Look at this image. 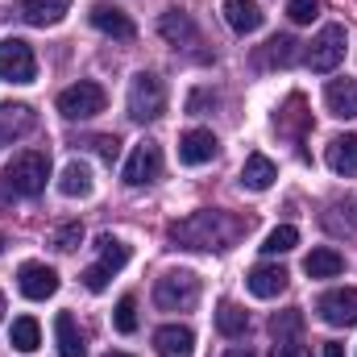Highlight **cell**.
Masks as SVG:
<instances>
[{
    "instance_id": "obj_33",
    "label": "cell",
    "mask_w": 357,
    "mask_h": 357,
    "mask_svg": "<svg viewBox=\"0 0 357 357\" xmlns=\"http://www.w3.org/2000/svg\"><path fill=\"white\" fill-rule=\"evenodd\" d=\"M79 245H84V225H79V220L54 229V250H59V254H75Z\"/></svg>"
},
{
    "instance_id": "obj_42",
    "label": "cell",
    "mask_w": 357,
    "mask_h": 357,
    "mask_svg": "<svg viewBox=\"0 0 357 357\" xmlns=\"http://www.w3.org/2000/svg\"><path fill=\"white\" fill-rule=\"evenodd\" d=\"M104 357H129V354H104Z\"/></svg>"
},
{
    "instance_id": "obj_21",
    "label": "cell",
    "mask_w": 357,
    "mask_h": 357,
    "mask_svg": "<svg viewBox=\"0 0 357 357\" xmlns=\"http://www.w3.org/2000/svg\"><path fill=\"white\" fill-rule=\"evenodd\" d=\"M158 33H162L171 46H195V42H199V29H195V21H191L187 13H178V8L162 13V21H158Z\"/></svg>"
},
{
    "instance_id": "obj_40",
    "label": "cell",
    "mask_w": 357,
    "mask_h": 357,
    "mask_svg": "<svg viewBox=\"0 0 357 357\" xmlns=\"http://www.w3.org/2000/svg\"><path fill=\"white\" fill-rule=\"evenodd\" d=\"M324 357H345V345H337V341H333V345H324Z\"/></svg>"
},
{
    "instance_id": "obj_16",
    "label": "cell",
    "mask_w": 357,
    "mask_h": 357,
    "mask_svg": "<svg viewBox=\"0 0 357 357\" xmlns=\"http://www.w3.org/2000/svg\"><path fill=\"white\" fill-rule=\"evenodd\" d=\"M225 21H229L233 33H258L262 21H266V13L254 0H225Z\"/></svg>"
},
{
    "instance_id": "obj_4",
    "label": "cell",
    "mask_w": 357,
    "mask_h": 357,
    "mask_svg": "<svg viewBox=\"0 0 357 357\" xmlns=\"http://www.w3.org/2000/svg\"><path fill=\"white\" fill-rule=\"evenodd\" d=\"M167 108V88L154 71H137L129 84V116L133 121H154Z\"/></svg>"
},
{
    "instance_id": "obj_38",
    "label": "cell",
    "mask_w": 357,
    "mask_h": 357,
    "mask_svg": "<svg viewBox=\"0 0 357 357\" xmlns=\"http://www.w3.org/2000/svg\"><path fill=\"white\" fill-rule=\"evenodd\" d=\"M270 357H312V354H307V345H299V337H295V341H274Z\"/></svg>"
},
{
    "instance_id": "obj_2",
    "label": "cell",
    "mask_w": 357,
    "mask_h": 357,
    "mask_svg": "<svg viewBox=\"0 0 357 357\" xmlns=\"http://www.w3.org/2000/svg\"><path fill=\"white\" fill-rule=\"evenodd\" d=\"M46 178H50V158L42 150H21L13 154V162L4 167V183L17 191V195H42L46 191Z\"/></svg>"
},
{
    "instance_id": "obj_25",
    "label": "cell",
    "mask_w": 357,
    "mask_h": 357,
    "mask_svg": "<svg viewBox=\"0 0 357 357\" xmlns=\"http://www.w3.org/2000/svg\"><path fill=\"white\" fill-rule=\"evenodd\" d=\"M303 270H307V278H337V274L345 270V258L324 245V250H312V254L303 258Z\"/></svg>"
},
{
    "instance_id": "obj_30",
    "label": "cell",
    "mask_w": 357,
    "mask_h": 357,
    "mask_svg": "<svg viewBox=\"0 0 357 357\" xmlns=\"http://www.w3.org/2000/svg\"><path fill=\"white\" fill-rule=\"evenodd\" d=\"M299 328H303V312H299V307H287V312H278V316L270 320L274 341H295V337H299Z\"/></svg>"
},
{
    "instance_id": "obj_43",
    "label": "cell",
    "mask_w": 357,
    "mask_h": 357,
    "mask_svg": "<svg viewBox=\"0 0 357 357\" xmlns=\"http://www.w3.org/2000/svg\"><path fill=\"white\" fill-rule=\"evenodd\" d=\"M0 316H4V295H0Z\"/></svg>"
},
{
    "instance_id": "obj_12",
    "label": "cell",
    "mask_w": 357,
    "mask_h": 357,
    "mask_svg": "<svg viewBox=\"0 0 357 357\" xmlns=\"http://www.w3.org/2000/svg\"><path fill=\"white\" fill-rule=\"evenodd\" d=\"M216 150H220V142H216L212 129H187V133L178 137V162H187V167H204V162H212Z\"/></svg>"
},
{
    "instance_id": "obj_15",
    "label": "cell",
    "mask_w": 357,
    "mask_h": 357,
    "mask_svg": "<svg viewBox=\"0 0 357 357\" xmlns=\"http://www.w3.org/2000/svg\"><path fill=\"white\" fill-rule=\"evenodd\" d=\"M324 104H328V112L333 116H341V121H354L357 116V79H333L328 88H324Z\"/></svg>"
},
{
    "instance_id": "obj_32",
    "label": "cell",
    "mask_w": 357,
    "mask_h": 357,
    "mask_svg": "<svg viewBox=\"0 0 357 357\" xmlns=\"http://www.w3.org/2000/svg\"><path fill=\"white\" fill-rule=\"evenodd\" d=\"M295 46H299V42H295L291 33H278V38L266 42V59L278 63V67H291V63H295Z\"/></svg>"
},
{
    "instance_id": "obj_3",
    "label": "cell",
    "mask_w": 357,
    "mask_h": 357,
    "mask_svg": "<svg viewBox=\"0 0 357 357\" xmlns=\"http://www.w3.org/2000/svg\"><path fill=\"white\" fill-rule=\"evenodd\" d=\"M154 303L162 312H191L199 303V278L191 270H167L154 282Z\"/></svg>"
},
{
    "instance_id": "obj_41",
    "label": "cell",
    "mask_w": 357,
    "mask_h": 357,
    "mask_svg": "<svg viewBox=\"0 0 357 357\" xmlns=\"http://www.w3.org/2000/svg\"><path fill=\"white\" fill-rule=\"evenodd\" d=\"M225 357H254V354H250V349H229Z\"/></svg>"
},
{
    "instance_id": "obj_28",
    "label": "cell",
    "mask_w": 357,
    "mask_h": 357,
    "mask_svg": "<svg viewBox=\"0 0 357 357\" xmlns=\"http://www.w3.org/2000/svg\"><path fill=\"white\" fill-rule=\"evenodd\" d=\"M96 250H100V266H108L112 274H116V270L129 262V245H125L121 237H112V233H100Z\"/></svg>"
},
{
    "instance_id": "obj_37",
    "label": "cell",
    "mask_w": 357,
    "mask_h": 357,
    "mask_svg": "<svg viewBox=\"0 0 357 357\" xmlns=\"http://www.w3.org/2000/svg\"><path fill=\"white\" fill-rule=\"evenodd\" d=\"M88 146L104 158V162H116V154H121V142H116V137H91Z\"/></svg>"
},
{
    "instance_id": "obj_44",
    "label": "cell",
    "mask_w": 357,
    "mask_h": 357,
    "mask_svg": "<svg viewBox=\"0 0 357 357\" xmlns=\"http://www.w3.org/2000/svg\"><path fill=\"white\" fill-rule=\"evenodd\" d=\"M0 254H4V237H0Z\"/></svg>"
},
{
    "instance_id": "obj_14",
    "label": "cell",
    "mask_w": 357,
    "mask_h": 357,
    "mask_svg": "<svg viewBox=\"0 0 357 357\" xmlns=\"http://www.w3.org/2000/svg\"><path fill=\"white\" fill-rule=\"evenodd\" d=\"M287 270L282 266H254L250 274H245V287H250V295H258V299H274V295H282L287 291Z\"/></svg>"
},
{
    "instance_id": "obj_26",
    "label": "cell",
    "mask_w": 357,
    "mask_h": 357,
    "mask_svg": "<svg viewBox=\"0 0 357 357\" xmlns=\"http://www.w3.org/2000/svg\"><path fill=\"white\" fill-rule=\"evenodd\" d=\"M324 229L328 233H357V199H337V204H328V212H324Z\"/></svg>"
},
{
    "instance_id": "obj_13",
    "label": "cell",
    "mask_w": 357,
    "mask_h": 357,
    "mask_svg": "<svg viewBox=\"0 0 357 357\" xmlns=\"http://www.w3.org/2000/svg\"><path fill=\"white\" fill-rule=\"evenodd\" d=\"M154 349H158V357H191L195 354V333L187 324H162L154 333Z\"/></svg>"
},
{
    "instance_id": "obj_9",
    "label": "cell",
    "mask_w": 357,
    "mask_h": 357,
    "mask_svg": "<svg viewBox=\"0 0 357 357\" xmlns=\"http://www.w3.org/2000/svg\"><path fill=\"white\" fill-rule=\"evenodd\" d=\"M158 171H162V150H158L154 142H142V146H133V154H129L121 178H125L129 187H146V183L158 178Z\"/></svg>"
},
{
    "instance_id": "obj_8",
    "label": "cell",
    "mask_w": 357,
    "mask_h": 357,
    "mask_svg": "<svg viewBox=\"0 0 357 357\" xmlns=\"http://www.w3.org/2000/svg\"><path fill=\"white\" fill-rule=\"evenodd\" d=\"M320 320L333 324V328H357V287H337V291H324L320 303H316Z\"/></svg>"
},
{
    "instance_id": "obj_23",
    "label": "cell",
    "mask_w": 357,
    "mask_h": 357,
    "mask_svg": "<svg viewBox=\"0 0 357 357\" xmlns=\"http://www.w3.org/2000/svg\"><path fill=\"white\" fill-rule=\"evenodd\" d=\"M274 178H278V167L270 162L266 154H250L245 158V167H241V187L245 191H270Z\"/></svg>"
},
{
    "instance_id": "obj_1",
    "label": "cell",
    "mask_w": 357,
    "mask_h": 357,
    "mask_svg": "<svg viewBox=\"0 0 357 357\" xmlns=\"http://www.w3.org/2000/svg\"><path fill=\"white\" fill-rule=\"evenodd\" d=\"M250 233V220L245 216H233V212H220V208H199L191 216H183L171 225V241L183 250H233L241 237Z\"/></svg>"
},
{
    "instance_id": "obj_6",
    "label": "cell",
    "mask_w": 357,
    "mask_h": 357,
    "mask_svg": "<svg viewBox=\"0 0 357 357\" xmlns=\"http://www.w3.org/2000/svg\"><path fill=\"white\" fill-rule=\"evenodd\" d=\"M345 25H324L316 38H312V46H307V67L312 71H320V75H328V71H337L341 67V59H345Z\"/></svg>"
},
{
    "instance_id": "obj_31",
    "label": "cell",
    "mask_w": 357,
    "mask_h": 357,
    "mask_svg": "<svg viewBox=\"0 0 357 357\" xmlns=\"http://www.w3.org/2000/svg\"><path fill=\"white\" fill-rule=\"evenodd\" d=\"M295 245H299V229H295V225H278V229H270L266 241H262L266 254H287V250H295Z\"/></svg>"
},
{
    "instance_id": "obj_7",
    "label": "cell",
    "mask_w": 357,
    "mask_h": 357,
    "mask_svg": "<svg viewBox=\"0 0 357 357\" xmlns=\"http://www.w3.org/2000/svg\"><path fill=\"white\" fill-rule=\"evenodd\" d=\"M33 75H38V59H33L29 42L25 38H4L0 42V79H8V84H33Z\"/></svg>"
},
{
    "instance_id": "obj_39",
    "label": "cell",
    "mask_w": 357,
    "mask_h": 357,
    "mask_svg": "<svg viewBox=\"0 0 357 357\" xmlns=\"http://www.w3.org/2000/svg\"><path fill=\"white\" fill-rule=\"evenodd\" d=\"M204 104H216V91H191V100H187V112H199Z\"/></svg>"
},
{
    "instance_id": "obj_24",
    "label": "cell",
    "mask_w": 357,
    "mask_h": 357,
    "mask_svg": "<svg viewBox=\"0 0 357 357\" xmlns=\"http://www.w3.org/2000/svg\"><path fill=\"white\" fill-rule=\"evenodd\" d=\"M303 108H307V104H303V96H291V100L278 108V116H274V129H278L282 137H299V133L307 129V121H312Z\"/></svg>"
},
{
    "instance_id": "obj_17",
    "label": "cell",
    "mask_w": 357,
    "mask_h": 357,
    "mask_svg": "<svg viewBox=\"0 0 357 357\" xmlns=\"http://www.w3.org/2000/svg\"><path fill=\"white\" fill-rule=\"evenodd\" d=\"M91 25L100 29V33H108V38H116V42H129L137 29H133V21L121 13V8H108V4H91Z\"/></svg>"
},
{
    "instance_id": "obj_27",
    "label": "cell",
    "mask_w": 357,
    "mask_h": 357,
    "mask_svg": "<svg viewBox=\"0 0 357 357\" xmlns=\"http://www.w3.org/2000/svg\"><path fill=\"white\" fill-rule=\"evenodd\" d=\"M8 345H13V349H21V354H33V349L42 345V328H38V320H33V316H21V320H13Z\"/></svg>"
},
{
    "instance_id": "obj_22",
    "label": "cell",
    "mask_w": 357,
    "mask_h": 357,
    "mask_svg": "<svg viewBox=\"0 0 357 357\" xmlns=\"http://www.w3.org/2000/svg\"><path fill=\"white\" fill-rule=\"evenodd\" d=\"M54 341H59V357H84L88 354L84 333H79V324H75L71 312H59L54 316Z\"/></svg>"
},
{
    "instance_id": "obj_5",
    "label": "cell",
    "mask_w": 357,
    "mask_h": 357,
    "mask_svg": "<svg viewBox=\"0 0 357 357\" xmlns=\"http://www.w3.org/2000/svg\"><path fill=\"white\" fill-rule=\"evenodd\" d=\"M104 104H108V96H104L100 84H91V79H79V84H71L67 91H59V112L67 121H91L96 112H104Z\"/></svg>"
},
{
    "instance_id": "obj_10",
    "label": "cell",
    "mask_w": 357,
    "mask_h": 357,
    "mask_svg": "<svg viewBox=\"0 0 357 357\" xmlns=\"http://www.w3.org/2000/svg\"><path fill=\"white\" fill-rule=\"evenodd\" d=\"M17 287L25 299H50L59 291V270L46 266V262H25L17 270Z\"/></svg>"
},
{
    "instance_id": "obj_36",
    "label": "cell",
    "mask_w": 357,
    "mask_h": 357,
    "mask_svg": "<svg viewBox=\"0 0 357 357\" xmlns=\"http://www.w3.org/2000/svg\"><path fill=\"white\" fill-rule=\"evenodd\" d=\"M108 278H112V270L100 266V262L84 270V287H88V291H104V287H108Z\"/></svg>"
},
{
    "instance_id": "obj_18",
    "label": "cell",
    "mask_w": 357,
    "mask_h": 357,
    "mask_svg": "<svg viewBox=\"0 0 357 357\" xmlns=\"http://www.w3.org/2000/svg\"><path fill=\"white\" fill-rule=\"evenodd\" d=\"M59 191H63L67 199H88L91 191H96V178H91V167H88V162L71 158V162L63 167V175H59Z\"/></svg>"
},
{
    "instance_id": "obj_34",
    "label": "cell",
    "mask_w": 357,
    "mask_h": 357,
    "mask_svg": "<svg viewBox=\"0 0 357 357\" xmlns=\"http://www.w3.org/2000/svg\"><path fill=\"white\" fill-rule=\"evenodd\" d=\"M116 333H137V299L133 295H125L121 303H116Z\"/></svg>"
},
{
    "instance_id": "obj_20",
    "label": "cell",
    "mask_w": 357,
    "mask_h": 357,
    "mask_svg": "<svg viewBox=\"0 0 357 357\" xmlns=\"http://www.w3.org/2000/svg\"><path fill=\"white\" fill-rule=\"evenodd\" d=\"M67 13H71V0H21V17L29 25H38V29L59 25Z\"/></svg>"
},
{
    "instance_id": "obj_35",
    "label": "cell",
    "mask_w": 357,
    "mask_h": 357,
    "mask_svg": "<svg viewBox=\"0 0 357 357\" xmlns=\"http://www.w3.org/2000/svg\"><path fill=\"white\" fill-rule=\"evenodd\" d=\"M316 13H320V0H291V4H287V17H291L295 25H307Z\"/></svg>"
},
{
    "instance_id": "obj_29",
    "label": "cell",
    "mask_w": 357,
    "mask_h": 357,
    "mask_svg": "<svg viewBox=\"0 0 357 357\" xmlns=\"http://www.w3.org/2000/svg\"><path fill=\"white\" fill-rule=\"evenodd\" d=\"M216 328H220L225 337H245L250 316H245L237 303H220V307H216Z\"/></svg>"
},
{
    "instance_id": "obj_11",
    "label": "cell",
    "mask_w": 357,
    "mask_h": 357,
    "mask_svg": "<svg viewBox=\"0 0 357 357\" xmlns=\"http://www.w3.org/2000/svg\"><path fill=\"white\" fill-rule=\"evenodd\" d=\"M38 129V112L29 104H0V146H13Z\"/></svg>"
},
{
    "instance_id": "obj_19",
    "label": "cell",
    "mask_w": 357,
    "mask_h": 357,
    "mask_svg": "<svg viewBox=\"0 0 357 357\" xmlns=\"http://www.w3.org/2000/svg\"><path fill=\"white\" fill-rule=\"evenodd\" d=\"M324 162H328V171H337V175H345V178L357 175V133H341V137H333Z\"/></svg>"
}]
</instances>
